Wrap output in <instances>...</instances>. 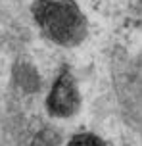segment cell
I'll list each match as a JSON object with an SVG mask.
<instances>
[{
	"label": "cell",
	"mask_w": 142,
	"mask_h": 146,
	"mask_svg": "<svg viewBox=\"0 0 142 146\" xmlns=\"http://www.w3.org/2000/svg\"><path fill=\"white\" fill-rule=\"evenodd\" d=\"M67 146H106V142L92 133H81V135H75L67 142Z\"/></svg>",
	"instance_id": "3"
},
{
	"label": "cell",
	"mask_w": 142,
	"mask_h": 146,
	"mask_svg": "<svg viewBox=\"0 0 142 146\" xmlns=\"http://www.w3.org/2000/svg\"><path fill=\"white\" fill-rule=\"evenodd\" d=\"M79 104H81V98H79L73 77L67 71L61 73L58 81L54 83L52 92L46 100L48 111L56 117H69L79 110Z\"/></svg>",
	"instance_id": "2"
},
{
	"label": "cell",
	"mask_w": 142,
	"mask_h": 146,
	"mask_svg": "<svg viewBox=\"0 0 142 146\" xmlns=\"http://www.w3.org/2000/svg\"><path fill=\"white\" fill-rule=\"evenodd\" d=\"M38 27L50 40L61 46H75L87 35V21L71 0H38L33 6Z\"/></svg>",
	"instance_id": "1"
}]
</instances>
